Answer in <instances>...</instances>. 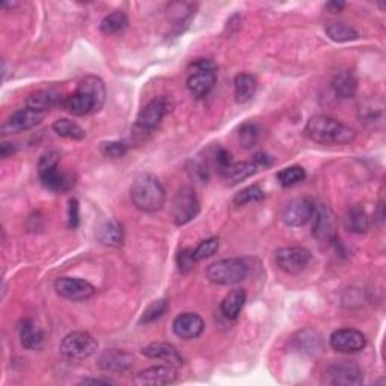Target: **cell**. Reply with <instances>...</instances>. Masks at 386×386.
Masks as SVG:
<instances>
[{
  "label": "cell",
  "instance_id": "obj_45",
  "mask_svg": "<svg viewBox=\"0 0 386 386\" xmlns=\"http://www.w3.org/2000/svg\"><path fill=\"white\" fill-rule=\"evenodd\" d=\"M14 151H16L14 144L4 142V144H2V147H0V156H2V159H8L9 156H13Z\"/></svg>",
  "mask_w": 386,
  "mask_h": 386
},
{
  "label": "cell",
  "instance_id": "obj_12",
  "mask_svg": "<svg viewBox=\"0 0 386 386\" xmlns=\"http://www.w3.org/2000/svg\"><path fill=\"white\" fill-rule=\"evenodd\" d=\"M44 116H45L44 112L33 110L30 108L18 109V110L13 112V115H11L9 118L5 121V124L2 125V133L4 135H17V133L28 132V130H30V128L41 124Z\"/></svg>",
  "mask_w": 386,
  "mask_h": 386
},
{
  "label": "cell",
  "instance_id": "obj_8",
  "mask_svg": "<svg viewBox=\"0 0 386 386\" xmlns=\"http://www.w3.org/2000/svg\"><path fill=\"white\" fill-rule=\"evenodd\" d=\"M315 213V204L310 198H296L285 204L280 213V219L284 224L291 228L305 227L310 220H312Z\"/></svg>",
  "mask_w": 386,
  "mask_h": 386
},
{
  "label": "cell",
  "instance_id": "obj_20",
  "mask_svg": "<svg viewBox=\"0 0 386 386\" xmlns=\"http://www.w3.org/2000/svg\"><path fill=\"white\" fill-rule=\"evenodd\" d=\"M358 116L361 123L371 128H382L385 123V104L379 98H365L359 104Z\"/></svg>",
  "mask_w": 386,
  "mask_h": 386
},
{
  "label": "cell",
  "instance_id": "obj_4",
  "mask_svg": "<svg viewBox=\"0 0 386 386\" xmlns=\"http://www.w3.org/2000/svg\"><path fill=\"white\" fill-rule=\"evenodd\" d=\"M249 267L242 259H225L207 268V279L216 285H236L246 279Z\"/></svg>",
  "mask_w": 386,
  "mask_h": 386
},
{
  "label": "cell",
  "instance_id": "obj_43",
  "mask_svg": "<svg viewBox=\"0 0 386 386\" xmlns=\"http://www.w3.org/2000/svg\"><path fill=\"white\" fill-rule=\"evenodd\" d=\"M254 163L256 165V168H268L272 165V159L264 153H256L254 157Z\"/></svg>",
  "mask_w": 386,
  "mask_h": 386
},
{
  "label": "cell",
  "instance_id": "obj_39",
  "mask_svg": "<svg viewBox=\"0 0 386 386\" xmlns=\"http://www.w3.org/2000/svg\"><path fill=\"white\" fill-rule=\"evenodd\" d=\"M191 174L195 180L205 183L210 178V159L201 157V159L192 160Z\"/></svg>",
  "mask_w": 386,
  "mask_h": 386
},
{
  "label": "cell",
  "instance_id": "obj_24",
  "mask_svg": "<svg viewBox=\"0 0 386 386\" xmlns=\"http://www.w3.org/2000/svg\"><path fill=\"white\" fill-rule=\"evenodd\" d=\"M332 89L334 93L341 100L353 98L358 92V79L352 72H340L332 79Z\"/></svg>",
  "mask_w": 386,
  "mask_h": 386
},
{
  "label": "cell",
  "instance_id": "obj_38",
  "mask_svg": "<svg viewBox=\"0 0 386 386\" xmlns=\"http://www.w3.org/2000/svg\"><path fill=\"white\" fill-rule=\"evenodd\" d=\"M217 249H219V239H216V237L207 239L198 244V248L193 251L195 260L204 261V260L210 259V256H213L217 252Z\"/></svg>",
  "mask_w": 386,
  "mask_h": 386
},
{
  "label": "cell",
  "instance_id": "obj_10",
  "mask_svg": "<svg viewBox=\"0 0 386 386\" xmlns=\"http://www.w3.org/2000/svg\"><path fill=\"white\" fill-rule=\"evenodd\" d=\"M55 290L61 297L72 302L86 300L96 295L97 291L96 287H93L91 283H88V280L80 279V278H69V276L57 279L55 283Z\"/></svg>",
  "mask_w": 386,
  "mask_h": 386
},
{
  "label": "cell",
  "instance_id": "obj_37",
  "mask_svg": "<svg viewBox=\"0 0 386 386\" xmlns=\"http://www.w3.org/2000/svg\"><path fill=\"white\" fill-rule=\"evenodd\" d=\"M259 136H260V130L259 125L252 124V123H246L240 127L239 130V140L243 148H254L259 142Z\"/></svg>",
  "mask_w": 386,
  "mask_h": 386
},
{
  "label": "cell",
  "instance_id": "obj_27",
  "mask_svg": "<svg viewBox=\"0 0 386 386\" xmlns=\"http://www.w3.org/2000/svg\"><path fill=\"white\" fill-rule=\"evenodd\" d=\"M256 171H259V168H256L254 161H232L229 166L220 172V175L228 184H239L252 177Z\"/></svg>",
  "mask_w": 386,
  "mask_h": 386
},
{
  "label": "cell",
  "instance_id": "obj_30",
  "mask_svg": "<svg viewBox=\"0 0 386 386\" xmlns=\"http://www.w3.org/2000/svg\"><path fill=\"white\" fill-rule=\"evenodd\" d=\"M98 240L110 248H120L124 242V229L118 220H109L98 231Z\"/></svg>",
  "mask_w": 386,
  "mask_h": 386
},
{
  "label": "cell",
  "instance_id": "obj_34",
  "mask_svg": "<svg viewBox=\"0 0 386 386\" xmlns=\"http://www.w3.org/2000/svg\"><path fill=\"white\" fill-rule=\"evenodd\" d=\"M276 178L279 181L280 186L284 187H293L299 183H302L303 180L307 178V171L303 169L302 166H288V168H284L280 169L276 175Z\"/></svg>",
  "mask_w": 386,
  "mask_h": 386
},
{
  "label": "cell",
  "instance_id": "obj_22",
  "mask_svg": "<svg viewBox=\"0 0 386 386\" xmlns=\"http://www.w3.org/2000/svg\"><path fill=\"white\" fill-rule=\"evenodd\" d=\"M142 353L149 359L165 361L168 365L175 368L183 365V356L178 348L169 343H151L142 348Z\"/></svg>",
  "mask_w": 386,
  "mask_h": 386
},
{
  "label": "cell",
  "instance_id": "obj_41",
  "mask_svg": "<svg viewBox=\"0 0 386 386\" xmlns=\"http://www.w3.org/2000/svg\"><path fill=\"white\" fill-rule=\"evenodd\" d=\"M128 147L124 142H118V140H112V142H103L101 144V153L106 157L118 159L127 154Z\"/></svg>",
  "mask_w": 386,
  "mask_h": 386
},
{
  "label": "cell",
  "instance_id": "obj_40",
  "mask_svg": "<svg viewBox=\"0 0 386 386\" xmlns=\"http://www.w3.org/2000/svg\"><path fill=\"white\" fill-rule=\"evenodd\" d=\"M198 261L195 260V255H193V249H181L178 254H177V266H178V271L183 273V275H187L191 273L193 268H195V264Z\"/></svg>",
  "mask_w": 386,
  "mask_h": 386
},
{
  "label": "cell",
  "instance_id": "obj_16",
  "mask_svg": "<svg viewBox=\"0 0 386 386\" xmlns=\"http://www.w3.org/2000/svg\"><path fill=\"white\" fill-rule=\"evenodd\" d=\"M205 329V323L201 315L195 312H183L175 317L172 323V331L181 340H195Z\"/></svg>",
  "mask_w": 386,
  "mask_h": 386
},
{
  "label": "cell",
  "instance_id": "obj_23",
  "mask_svg": "<svg viewBox=\"0 0 386 386\" xmlns=\"http://www.w3.org/2000/svg\"><path fill=\"white\" fill-rule=\"evenodd\" d=\"M20 343L26 350H41L44 347V332L41 327L30 319L23 320L18 327Z\"/></svg>",
  "mask_w": 386,
  "mask_h": 386
},
{
  "label": "cell",
  "instance_id": "obj_15",
  "mask_svg": "<svg viewBox=\"0 0 386 386\" xmlns=\"http://www.w3.org/2000/svg\"><path fill=\"white\" fill-rule=\"evenodd\" d=\"M178 379L177 368L172 365H154L147 370H142L136 374L135 383L137 386H160L171 385Z\"/></svg>",
  "mask_w": 386,
  "mask_h": 386
},
{
  "label": "cell",
  "instance_id": "obj_36",
  "mask_svg": "<svg viewBox=\"0 0 386 386\" xmlns=\"http://www.w3.org/2000/svg\"><path fill=\"white\" fill-rule=\"evenodd\" d=\"M266 193L263 192L261 187L259 184H252L249 187H246V189L240 191L239 193H236V196H234L232 200V204L234 205H248V204H252V203H260L264 200Z\"/></svg>",
  "mask_w": 386,
  "mask_h": 386
},
{
  "label": "cell",
  "instance_id": "obj_19",
  "mask_svg": "<svg viewBox=\"0 0 386 386\" xmlns=\"http://www.w3.org/2000/svg\"><path fill=\"white\" fill-rule=\"evenodd\" d=\"M216 69H201L193 72L187 77V89L191 91L195 98H204L213 91L216 85Z\"/></svg>",
  "mask_w": 386,
  "mask_h": 386
},
{
  "label": "cell",
  "instance_id": "obj_26",
  "mask_svg": "<svg viewBox=\"0 0 386 386\" xmlns=\"http://www.w3.org/2000/svg\"><path fill=\"white\" fill-rule=\"evenodd\" d=\"M244 303H246V291L242 288L232 290L225 296V299L222 300L220 312L227 320H236L240 315Z\"/></svg>",
  "mask_w": 386,
  "mask_h": 386
},
{
  "label": "cell",
  "instance_id": "obj_35",
  "mask_svg": "<svg viewBox=\"0 0 386 386\" xmlns=\"http://www.w3.org/2000/svg\"><path fill=\"white\" fill-rule=\"evenodd\" d=\"M169 310V302L166 299H157L154 302H151L149 305L147 307V310L144 311L142 317H140L139 323L140 324H149L154 323L156 320L161 319L163 315H165Z\"/></svg>",
  "mask_w": 386,
  "mask_h": 386
},
{
  "label": "cell",
  "instance_id": "obj_42",
  "mask_svg": "<svg viewBox=\"0 0 386 386\" xmlns=\"http://www.w3.org/2000/svg\"><path fill=\"white\" fill-rule=\"evenodd\" d=\"M80 224V205L76 198L69 200V207H68V227L72 229H76Z\"/></svg>",
  "mask_w": 386,
  "mask_h": 386
},
{
  "label": "cell",
  "instance_id": "obj_14",
  "mask_svg": "<svg viewBox=\"0 0 386 386\" xmlns=\"http://www.w3.org/2000/svg\"><path fill=\"white\" fill-rule=\"evenodd\" d=\"M329 344L340 353H358L367 346V338L358 329H338L331 338Z\"/></svg>",
  "mask_w": 386,
  "mask_h": 386
},
{
  "label": "cell",
  "instance_id": "obj_3",
  "mask_svg": "<svg viewBox=\"0 0 386 386\" xmlns=\"http://www.w3.org/2000/svg\"><path fill=\"white\" fill-rule=\"evenodd\" d=\"M133 205L144 213H156L165 205V189L157 177L151 174H139L130 186Z\"/></svg>",
  "mask_w": 386,
  "mask_h": 386
},
{
  "label": "cell",
  "instance_id": "obj_1",
  "mask_svg": "<svg viewBox=\"0 0 386 386\" xmlns=\"http://www.w3.org/2000/svg\"><path fill=\"white\" fill-rule=\"evenodd\" d=\"M106 85L97 76H86L77 85L76 92L64 98L62 109L74 116H85L98 112L106 103Z\"/></svg>",
  "mask_w": 386,
  "mask_h": 386
},
{
  "label": "cell",
  "instance_id": "obj_25",
  "mask_svg": "<svg viewBox=\"0 0 386 386\" xmlns=\"http://www.w3.org/2000/svg\"><path fill=\"white\" fill-rule=\"evenodd\" d=\"M295 348L302 355L317 356L322 353L323 343L320 335L312 329H303L295 336Z\"/></svg>",
  "mask_w": 386,
  "mask_h": 386
},
{
  "label": "cell",
  "instance_id": "obj_9",
  "mask_svg": "<svg viewBox=\"0 0 386 386\" xmlns=\"http://www.w3.org/2000/svg\"><path fill=\"white\" fill-rule=\"evenodd\" d=\"M311 252L302 246L283 248L276 252V264L287 275H299L308 267Z\"/></svg>",
  "mask_w": 386,
  "mask_h": 386
},
{
  "label": "cell",
  "instance_id": "obj_6",
  "mask_svg": "<svg viewBox=\"0 0 386 386\" xmlns=\"http://www.w3.org/2000/svg\"><path fill=\"white\" fill-rule=\"evenodd\" d=\"M200 201H198L196 193L192 187H181L175 193L172 201V217L175 225L183 227L192 222L198 215H200Z\"/></svg>",
  "mask_w": 386,
  "mask_h": 386
},
{
  "label": "cell",
  "instance_id": "obj_13",
  "mask_svg": "<svg viewBox=\"0 0 386 386\" xmlns=\"http://www.w3.org/2000/svg\"><path fill=\"white\" fill-rule=\"evenodd\" d=\"M312 219H314L312 234L317 237V240L324 243L336 242V237H338L336 219L329 207L327 205L315 207V213Z\"/></svg>",
  "mask_w": 386,
  "mask_h": 386
},
{
  "label": "cell",
  "instance_id": "obj_33",
  "mask_svg": "<svg viewBox=\"0 0 386 386\" xmlns=\"http://www.w3.org/2000/svg\"><path fill=\"white\" fill-rule=\"evenodd\" d=\"M53 130L56 135H59L61 137L73 139V140H81V139H85V136H86V132L84 130V128H81L77 123L69 121L67 118L55 121Z\"/></svg>",
  "mask_w": 386,
  "mask_h": 386
},
{
  "label": "cell",
  "instance_id": "obj_11",
  "mask_svg": "<svg viewBox=\"0 0 386 386\" xmlns=\"http://www.w3.org/2000/svg\"><path fill=\"white\" fill-rule=\"evenodd\" d=\"M327 378L332 385L356 386L364 382V371L352 361H338L327 367Z\"/></svg>",
  "mask_w": 386,
  "mask_h": 386
},
{
  "label": "cell",
  "instance_id": "obj_18",
  "mask_svg": "<svg viewBox=\"0 0 386 386\" xmlns=\"http://www.w3.org/2000/svg\"><path fill=\"white\" fill-rule=\"evenodd\" d=\"M38 175H40V180L45 189H49L56 193H65L68 191H72L76 184V180H74L73 175L59 171V166L52 168V169L38 171Z\"/></svg>",
  "mask_w": 386,
  "mask_h": 386
},
{
  "label": "cell",
  "instance_id": "obj_5",
  "mask_svg": "<svg viewBox=\"0 0 386 386\" xmlns=\"http://www.w3.org/2000/svg\"><path fill=\"white\" fill-rule=\"evenodd\" d=\"M97 348H98V343L96 338H93L91 334L81 332V331L68 334L59 346L61 353L65 358L73 359V361L86 359L96 353Z\"/></svg>",
  "mask_w": 386,
  "mask_h": 386
},
{
  "label": "cell",
  "instance_id": "obj_7",
  "mask_svg": "<svg viewBox=\"0 0 386 386\" xmlns=\"http://www.w3.org/2000/svg\"><path fill=\"white\" fill-rule=\"evenodd\" d=\"M169 109H171L169 101L165 97L151 100L147 106L139 112L135 128L142 135L153 133L161 124L163 118H165Z\"/></svg>",
  "mask_w": 386,
  "mask_h": 386
},
{
  "label": "cell",
  "instance_id": "obj_28",
  "mask_svg": "<svg viewBox=\"0 0 386 386\" xmlns=\"http://www.w3.org/2000/svg\"><path fill=\"white\" fill-rule=\"evenodd\" d=\"M344 227L353 234H365L370 229V217L361 205H353L344 216Z\"/></svg>",
  "mask_w": 386,
  "mask_h": 386
},
{
  "label": "cell",
  "instance_id": "obj_2",
  "mask_svg": "<svg viewBox=\"0 0 386 386\" xmlns=\"http://www.w3.org/2000/svg\"><path fill=\"white\" fill-rule=\"evenodd\" d=\"M307 136L322 145H347L353 142L356 132L350 125L327 115H314L305 125Z\"/></svg>",
  "mask_w": 386,
  "mask_h": 386
},
{
  "label": "cell",
  "instance_id": "obj_17",
  "mask_svg": "<svg viewBox=\"0 0 386 386\" xmlns=\"http://www.w3.org/2000/svg\"><path fill=\"white\" fill-rule=\"evenodd\" d=\"M98 368L103 371L109 373H125L130 370L135 364V356L124 350L110 348L104 350V352L98 356Z\"/></svg>",
  "mask_w": 386,
  "mask_h": 386
},
{
  "label": "cell",
  "instance_id": "obj_44",
  "mask_svg": "<svg viewBox=\"0 0 386 386\" xmlns=\"http://www.w3.org/2000/svg\"><path fill=\"white\" fill-rule=\"evenodd\" d=\"M346 8V4L344 2H338V0H332V2L326 4V9L331 11L332 14H336V13H341V11Z\"/></svg>",
  "mask_w": 386,
  "mask_h": 386
},
{
  "label": "cell",
  "instance_id": "obj_21",
  "mask_svg": "<svg viewBox=\"0 0 386 386\" xmlns=\"http://www.w3.org/2000/svg\"><path fill=\"white\" fill-rule=\"evenodd\" d=\"M64 98L65 97H62L59 92H56L53 89H40L29 93V97L26 98V108L45 113L50 109L62 108Z\"/></svg>",
  "mask_w": 386,
  "mask_h": 386
},
{
  "label": "cell",
  "instance_id": "obj_29",
  "mask_svg": "<svg viewBox=\"0 0 386 386\" xmlns=\"http://www.w3.org/2000/svg\"><path fill=\"white\" fill-rule=\"evenodd\" d=\"M259 81L249 73H240L234 79V96L237 103H248L255 96Z\"/></svg>",
  "mask_w": 386,
  "mask_h": 386
},
{
  "label": "cell",
  "instance_id": "obj_31",
  "mask_svg": "<svg viewBox=\"0 0 386 386\" xmlns=\"http://www.w3.org/2000/svg\"><path fill=\"white\" fill-rule=\"evenodd\" d=\"M326 35L335 42H348L359 38V33L346 23H329L324 28Z\"/></svg>",
  "mask_w": 386,
  "mask_h": 386
},
{
  "label": "cell",
  "instance_id": "obj_32",
  "mask_svg": "<svg viewBox=\"0 0 386 386\" xmlns=\"http://www.w3.org/2000/svg\"><path fill=\"white\" fill-rule=\"evenodd\" d=\"M128 26V17L124 11H113L109 16L104 17L100 23V30L106 35L120 33Z\"/></svg>",
  "mask_w": 386,
  "mask_h": 386
},
{
  "label": "cell",
  "instance_id": "obj_46",
  "mask_svg": "<svg viewBox=\"0 0 386 386\" xmlns=\"http://www.w3.org/2000/svg\"><path fill=\"white\" fill-rule=\"evenodd\" d=\"M81 383H104V385H115V382L110 380V379H85V380H81Z\"/></svg>",
  "mask_w": 386,
  "mask_h": 386
}]
</instances>
